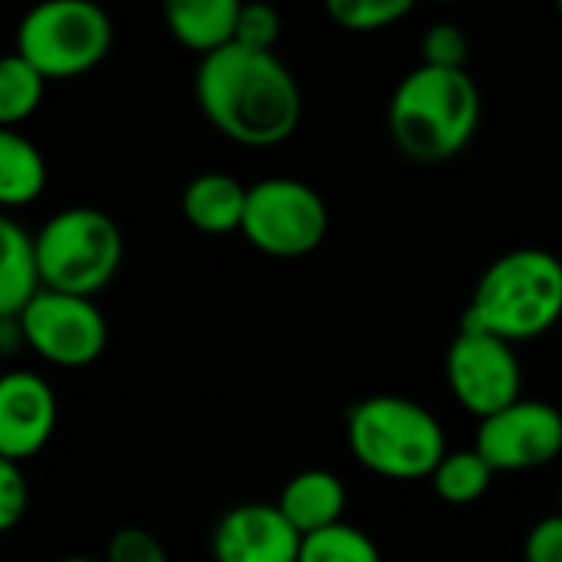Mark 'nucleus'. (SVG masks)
<instances>
[{
	"label": "nucleus",
	"instance_id": "bb28decb",
	"mask_svg": "<svg viewBox=\"0 0 562 562\" xmlns=\"http://www.w3.org/2000/svg\"><path fill=\"white\" fill-rule=\"evenodd\" d=\"M59 562H102V560H89V557H66V560Z\"/></svg>",
	"mask_w": 562,
	"mask_h": 562
},
{
	"label": "nucleus",
	"instance_id": "1a4fd4ad",
	"mask_svg": "<svg viewBox=\"0 0 562 562\" xmlns=\"http://www.w3.org/2000/svg\"><path fill=\"white\" fill-rule=\"evenodd\" d=\"M445 375L461 408L481 422L520 402L524 369L510 342L461 329L445 356Z\"/></svg>",
	"mask_w": 562,
	"mask_h": 562
},
{
	"label": "nucleus",
	"instance_id": "9d476101",
	"mask_svg": "<svg viewBox=\"0 0 562 562\" xmlns=\"http://www.w3.org/2000/svg\"><path fill=\"white\" fill-rule=\"evenodd\" d=\"M474 451L491 471H533L562 454V415L547 402L520 398L477 425Z\"/></svg>",
	"mask_w": 562,
	"mask_h": 562
},
{
	"label": "nucleus",
	"instance_id": "c85d7f7f",
	"mask_svg": "<svg viewBox=\"0 0 562 562\" xmlns=\"http://www.w3.org/2000/svg\"><path fill=\"white\" fill-rule=\"evenodd\" d=\"M560 501H562V491H560ZM560 514H562V510H560Z\"/></svg>",
	"mask_w": 562,
	"mask_h": 562
},
{
	"label": "nucleus",
	"instance_id": "6ab92c4d",
	"mask_svg": "<svg viewBox=\"0 0 562 562\" xmlns=\"http://www.w3.org/2000/svg\"><path fill=\"white\" fill-rule=\"evenodd\" d=\"M431 484L438 491V497L451 507H468V504H477L491 484H494V471L491 464L474 451H448L441 458V464L435 468L431 474Z\"/></svg>",
	"mask_w": 562,
	"mask_h": 562
},
{
	"label": "nucleus",
	"instance_id": "dca6fc26",
	"mask_svg": "<svg viewBox=\"0 0 562 562\" xmlns=\"http://www.w3.org/2000/svg\"><path fill=\"white\" fill-rule=\"evenodd\" d=\"M33 234H26L10 214L0 211V323H10L36 296Z\"/></svg>",
	"mask_w": 562,
	"mask_h": 562
},
{
	"label": "nucleus",
	"instance_id": "7ed1b4c3",
	"mask_svg": "<svg viewBox=\"0 0 562 562\" xmlns=\"http://www.w3.org/2000/svg\"><path fill=\"white\" fill-rule=\"evenodd\" d=\"M562 319V260L540 247L497 257L474 286L461 329L504 342H527Z\"/></svg>",
	"mask_w": 562,
	"mask_h": 562
},
{
	"label": "nucleus",
	"instance_id": "423d86ee",
	"mask_svg": "<svg viewBox=\"0 0 562 562\" xmlns=\"http://www.w3.org/2000/svg\"><path fill=\"white\" fill-rule=\"evenodd\" d=\"M112 16L99 3L43 0L20 16L13 53L53 82L92 72L112 53Z\"/></svg>",
	"mask_w": 562,
	"mask_h": 562
},
{
	"label": "nucleus",
	"instance_id": "393cba45",
	"mask_svg": "<svg viewBox=\"0 0 562 562\" xmlns=\"http://www.w3.org/2000/svg\"><path fill=\"white\" fill-rule=\"evenodd\" d=\"M102 562H171L165 543L145 527H122L112 533Z\"/></svg>",
	"mask_w": 562,
	"mask_h": 562
},
{
	"label": "nucleus",
	"instance_id": "4be33fe9",
	"mask_svg": "<svg viewBox=\"0 0 562 562\" xmlns=\"http://www.w3.org/2000/svg\"><path fill=\"white\" fill-rule=\"evenodd\" d=\"M280 33H283V20L277 13V7H270V3H240L237 30H234L237 46L257 49V53H273Z\"/></svg>",
	"mask_w": 562,
	"mask_h": 562
},
{
	"label": "nucleus",
	"instance_id": "a211bd4d",
	"mask_svg": "<svg viewBox=\"0 0 562 562\" xmlns=\"http://www.w3.org/2000/svg\"><path fill=\"white\" fill-rule=\"evenodd\" d=\"M46 95V79L13 49L0 53V128H20L36 115Z\"/></svg>",
	"mask_w": 562,
	"mask_h": 562
},
{
	"label": "nucleus",
	"instance_id": "f03ea898",
	"mask_svg": "<svg viewBox=\"0 0 562 562\" xmlns=\"http://www.w3.org/2000/svg\"><path fill=\"white\" fill-rule=\"evenodd\" d=\"M481 125V89L468 69H412L392 92L389 132L415 165H441L461 155Z\"/></svg>",
	"mask_w": 562,
	"mask_h": 562
},
{
	"label": "nucleus",
	"instance_id": "20e7f679",
	"mask_svg": "<svg viewBox=\"0 0 562 562\" xmlns=\"http://www.w3.org/2000/svg\"><path fill=\"white\" fill-rule=\"evenodd\" d=\"M352 458L385 481H425L448 454L441 422L405 395H369L346 418Z\"/></svg>",
	"mask_w": 562,
	"mask_h": 562
},
{
	"label": "nucleus",
	"instance_id": "2eb2a0df",
	"mask_svg": "<svg viewBox=\"0 0 562 562\" xmlns=\"http://www.w3.org/2000/svg\"><path fill=\"white\" fill-rule=\"evenodd\" d=\"M237 0H168L165 3V23L168 33L201 56H211L234 43L237 30Z\"/></svg>",
	"mask_w": 562,
	"mask_h": 562
},
{
	"label": "nucleus",
	"instance_id": "f3484780",
	"mask_svg": "<svg viewBox=\"0 0 562 562\" xmlns=\"http://www.w3.org/2000/svg\"><path fill=\"white\" fill-rule=\"evenodd\" d=\"M49 181L46 158L20 128H0V207L33 204Z\"/></svg>",
	"mask_w": 562,
	"mask_h": 562
},
{
	"label": "nucleus",
	"instance_id": "f257e3e1",
	"mask_svg": "<svg viewBox=\"0 0 562 562\" xmlns=\"http://www.w3.org/2000/svg\"><path fill=\"white\" fill-rule=\"evenodd\" d=\"M194 99L224 138L247 148L286 142L303 119V92L290 66L277 53H257L237 43L201 56Z\"/></svg>",
	"mask_w": 562,
	"mask_h": 562
},
{
	"label": "nucleus",
	"instance_id": "aec40b11",
	"mask_svg": "<svg viewBox=\"0 0 562 562\" xmlns=\"http://www.w3.org/2000/svg\"><path fill=\"white\" fill-rule=\"evenodd\" d=\"M296 562H382V553L369 533L352 524H336L303 537Z\"/></svg>",
	"mask_w": 562,
	"mask_h": 562
},
{
	"label": "nucleus",
	"instance_id": "5701e85b",
	"mask_svg": "<svg viewBox=\"0 0 562 562\" xmlns=\"http://www.w3.org/2000/svg\"><path fill=\"white\" fill-rule=\"evenodd\" d=\"M468 33L458 23H435L422 36V63L438 69H464Z\"/></svg>",
	"mask_w": 562,
	"mask_h": 562
},
{
	"label": "nucleus",
	"instance_id": "cd10ccee",
	"mask_svg": "<svg viewBox=\"0 0 562 562\" xmlns=\"http://www.w3.org/2000/svg\"><path fill=\"white\" fill-rule=\"evenodd\" d=\"M557 10H560V16H562V0H560V7H557Z\"/></svg>",
	"mask_w": 562,
	"mask_h": 562
},
{
	"label": "nucleus",
	"instance_id": "0eeeda50",
	"mask_svg": "<svg viewBox=\"0 0 562 562\" xmlns=\"http://www.w3.org/2000/svg\"><path fill=\"white\" fill-rule=\"evenodd\" d=\"M240 234L267 257L296 260L326 240L329 207L323 194L300 178H260L247 188Z\"/></svg>",
	"mask_w": 562,
	"mask_h": 562
},
{
	"label": "nucleus",
	"instance_id": "a878e982",
	"mask_svg": "<svg viewBox=\"0 0 562 562\" xmlns=\"http://www.w3.org/2000/svg\"><path fill=\"white\" fill-rule=\"evenodd\" d=\"M527 562H562V514H550L533 524L524 543Z\"/></svg>",
	"mask_w": 562,
	"mask_h": 562
},
{
	"label": "nucleus",
	"instance_id": "b1692460",
	"mask_svg": "<svg viewBox=\"0 0 562 562\" xmlns=\"http://www.w3.org/2000/svg\"><path fill=\"white\" fill-rule=\"evenodd\" d=\"M30 510V481L16 461L0 458V537L16 530Z\"/></svg>",
	"mask_w": 562,
	"mask_h": 562
},
{
	"label": "nucleus",
	"instance_id": "39448f33",
	"mask_svg": "<svg viewBox=\"0 0 562 562\" xmlns=\"http://www.w3.org/2000/svg\"><path fill=\"white\" fill-rule=\"evenodd\" d=\"M122 257V227L102 207H63L33 234V263L40 290L95 300L115 280Z\"/></svg>",
	"mask_w": 562,
	"mask_h": 562
},
{
	"label": "nucleus",
	"instance_id": "ddd939ff",
	"mask_svg": "<svg viewBox=\"0 0 562 562\" xmlns=\"http://www.w3.org/2000/svg\"><path fill=\"white\" fill-rule=\"evenodd\" d=\"M277 510L286 517V524L300 537L319 533L326 527L342 524V514H346V484L333 471H326V468L300 471V474H293L283 484V491L277 497Z\"/></svg>",
	"mask_w": 562,
	"mask_h": 562
},
{
	"label": "nucleus",
	"instance_id": "4468645a",
	"mask_svg": "<svg viewBox=\"0 0 562 562\" xmlns=\"http://www.w3.org/2000/svg\"><path fill=\"white\" fill-rule=\"evenodd\" d=\"M244 204H247V184H240L227 171L194 175L184 184V194H181V214H184V221L194 231L211 234V237L240 231Z\"/></svg>",
	"mask_w": 562,
	"mask_h": 562
},
{
	"label": "nucleus",
	"instance_id": "f8f14e48",
	"mask_svg": "<svg viewBox=\"0 0 562 562\" xmlns=\"http://www.w3.org/2000/svg\"><path fill=\"white\" fill-rule=\"evenodd\" d=\"M303 537L286 524L277 504L247 501L231 507L211 533L214 562H296Z\"/></svg>",
	"mask_w": 562,
	"mask_h": 562
},
{
	"label": "nucleus",
	"instance_id": "6e6552de",
	"mask_svg": "<svg viewBox=\"0 0 562 562\" xmlns=\"http://www.w3.org/2000/svg\"><path fill=\"white\" fill-rule=\"evenodd\" d=\"M16 329L43 362L59 369H86L109 346V323L95 300L56 290H36L16 316Z\"/></svg>",
	"mask_w": 562,
	"mask_h": 562
},
{
	"label": "nucleus",
	"instance_id": "9b49d317",
	"mask_svg": "<svg viewBox=\"0 0 562 562\" xmlns=\"http://www.w3.org/2000/svg\"><path fill=\"white\" fill-rule=\"evenodd\" d=\"M59 402L53 385L26 369L0 375V458L30 461L56 435Z\"/></svg>",
	"mask_w": 562,
	"mask_h": 562
},
{
	"label": "nucleus",
	"instance_id": "412c9836",
	"mask_svg": "<svg viewBox=\"0 0 562 562\" xmlns=\"http://www.w3.org/2000/svg\"><path fill=\"white\" fill-rule=\"evenodd\" d=\"M329 20L349 33H375L389 30L412 13V0H329Z\"/></svg>",
	"mask_w": 562,
	"mask_h": 562
}]
</instances>
